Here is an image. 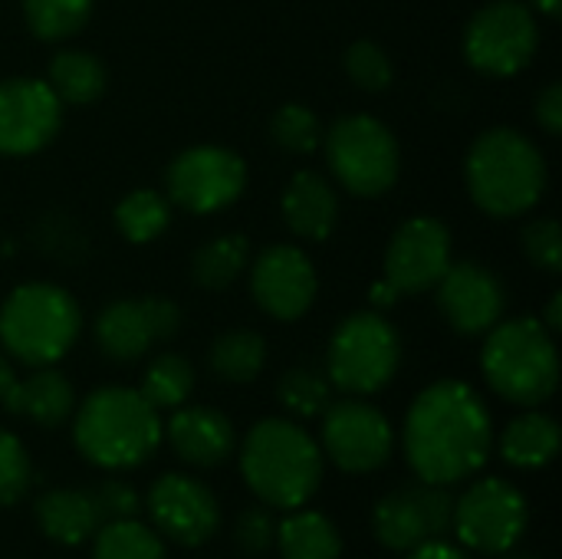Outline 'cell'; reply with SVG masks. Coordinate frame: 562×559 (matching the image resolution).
Returning a JSON list of instances; mask_svg holds the SVG:
<instances>
[{
  "label": "cell",
  "instance_id": "1",
  "mask_svg": "<svg viewBox=\"0 0 562 559\" xmlns=\"http://www.w3.org/2000/svg\"><path fill=\"white\" fill-rule=\"evenodd\" d=\"M491 415L468 382H435L408 409L405 458L425 484H458L477 474L491 455Z\"/></svg>",
  "mask_w": 562,
  "mask_h": 559
},
{
  "label": "cell",
  "instance_id": "2",
  "mask_svg": "<svg viewBox=\"0 0 562 559\" xmlns=\"http://www.w3.org/2000/svg\"><path fill=\"white\" fill-rule=\"evenodd\" d=\"M158 409L145 402L138 389L105 385L95 389L76 412L72 438L82 458L99 468L125 471L148 461L161 445Z\"/></svg>",
  "mask_w": 562,
  "mask_h": 559
},
{
  "label": "cell",
  "instance_id": "3",
  "mask_svg": "<svg viewBox=\"0 0 562 559\" xmlns=\"http://www.w3.org/2000/svg\"><path fill=\"white\" fill-rule=\"evenodd\" d=\"M240 471L263 504L296 511L319 491L323 451L296 422L263 418L244 441Z\"/></svg>",
  "mask_w": 562,
  "mask_h": 559
},
{
  "label": "cell",
  "instance_id": "4",
  "mask_svg": "<svg viewBox=\"0 0 562 559\" xmlns=\"http://www.w3.org/2000/svg\"><path fill=\"white\" fill-rule=\"evenodd\" d=\"M468 191L491 217H517L547 191V161L537 142L517 128H491L468 152Z\"/></svg>",
  "mask_w": 562,
  "mask_h": 559
},
{
  "label": "cell",
  "instance_id": "5",
  "mask_svg": "<svg viewBox=\"0 0 562 559\" xmlns=\"http://www.w3.org/2000/svg\"><path fill=\"white\" fill-rule=\"evenodd\" d=\"M487 343L481 353V369L487 385L524 409H537L553 399L560 385V356L553 333L533 320L517 316L487 329Z\"/></svg>",
  "mask_w": 562,
  "mask_h": 559
},
{
  "label": "cell",
  "instance_id": "6",
  "mask_svg": "<svg viewBox=\"0 0 562 559\" xmlns=\"http://www.w3.org/2000/svg\"><path fill=\"white\" fill-rule=\"evenodd\" d=\"M79 329V303L56 283H23L0 306V346L30 369L63 359Z\"/></svg>",
  "mask_w": 562,
  "mask_h": 559
},
{
  "label": "cell",
  "instance_id": "7",
  "mask_svg": "<svg viewBox=\"0 0 562 559\" xmlns=\"http://www.w3.org/2000/svg\"><path fill=\"white\" fill-rule=\"evenodd\" d=\"M398 359L402 343L395 326L382 313H352L333 333L326 372L346 395H375L395 379Z\"/></svg>",
  "mask_w": 562,
  "mask_h": 559
},
{
  "label": "cell",
  "instance_id": "8",
  "mask_svg": "<svg viewBox=\"0 0 562 559\" xmlns=\"http://www.w3.org/2000/svg\"><path fill=\"white\" fill-rule=\"evenodd\" d=\"M326 158L339 185L359 198H379L398 181L402 155L392 128L372 115H342L326 132Z\"/></svg>",
  "mask_w": 562,
  "mask_h": 559
},
{
  "label": "cell",
  "instance_id": "9",
  "mask_svg": "<svg viewBox=\"0 0 562 559\" xmlns=\"http://www.w3.org/2000/svg\"><path fill=\"white\" fill-rule=\"evenodd\" d=\"M540 46L537 16L527 3L497 0L481 7L464 30V56L484 76H517Z\"/></svg>",
  "mask_w": 562,
  "mask_h": 559
},
{
  "label": "cell",
  "instance_id": "10",
  "mask_svg": "<svg viewBox=\"0 0 562 559\" xmlns=\"http://www.w3.org/2000/svg\"><path fill=\"white\" fill-rule=\"evenodd\" d=\"M168 201L191 214H214L234 204L247 188V165L221 145L184 148L165 171Z\"/></svg>",
  "mask_w": 562,
  "mask_h": 559
},
{
  "label": "cell",
  "instance_id": "11",
  "mask_svg": "<svg viewBox=\"0 0 562 559\" xmlns=\"http://www.w3.org/2000/svg\"><path fill=\"white\" fill-rule=\"evenodd\" d=\"M527 501L524 494L501 478H484L454 504L451 527L458 530L461 544L477 554H507L527 530Z\"/></svg>",
  "mask_w": 562,
  "mask_h": 559
},
{
  "label": "cell",
  "instance_id": "12",
  "mask_svg": "<svg viewBox=\"0 0 562 559\" xmlns=\"http://www.w3.org/2000/svg\"><path fill=\"white\" fill-rule=\"evenodd\" d=\"M454 521V497L441 484H408L385 494L375 504V537L389 550H415L428 540H441Z\"/></svg>",
  "mask_w": 562,
  "mask_h": 559
},
{
  "label": "cell",
  "instance_id": "13",
  "mask_svg": "<svg viewBox=\"0 0 562 559\" xmlns=\"http://www.w3.org/2000/svg\"><path fill=\"white\" fill-rule=\"evenodd\" d=\"M395 435L389 418L366 402H336L323 412V451L339 471L369 474L389 465Z\"/></svg>",
  "mask_w": 562,
  "mask_h": 559
},
{
  "label": "cell",
  "instance_id": "14",
  "mask_svg": "<svg viewBox=\"0 0 562 559\" xmlns=\"http://www.w3.org/2000/svg\"><path fill=\"white\" fill-rule=\"evenodd\" d=\"M451 264V234L438 217L405 221L385 250V283L395 297H418L435 290Z\"/></svg>",
  "mask_w": 562,
  "mask_h": 559
},
{
  "label": "cell",
  "instance_id": "15",
  "mask_svg": "<svg viewBox=\"0 0 562 559\" xmlns=\"http://www.w3.org/2000/svg\"><path fill=\"white\" fill-rule=\"evenodd\" d=\"M181 329V310L171 300H115L95 320V343L112 362H135L155 343Z\"/></svg>",
  "mask_w": 562,
  "mask_h": 559
},
{
  "label": "cell",
  "instance_id": "16",
  "mask_svg": "<svg viewBox=\"0 0 562 559\" xmlns=\"http://www.w3.org/2000/svg\"><path fill=\"white\" fill-rule=\"evenodd\" d=\"M63 122V102L30 76L0 82V155H33L53 142Z\"/></svg>",
  "mask_w": 562,
  "mask_h": 559
},
{
  "label": "cell",
  "instance_id": "17",
  "mask_svg": "<svg viewBox=\"0 0 562 559\" xmlns=\"http://www.w3.org/2000/svg\"><path fill=\"white\" fill-rule=\"evenodd\" d=\"M316 290L319 280L313 260L293 244H273L254 260L250 293L257 306L280 323H293L306 316V310L316 300Z\"/></svg>",
  "mask_w": 562,
  "mask_h": 559
},
{
  "label": "cell",
  "instance_id": "18",
  "mask_svg": "<svg viewBox=\"0 0 562 559\" xmlns=\"http://www.w3.org/2000/svg\"><path fill=\"white\" fill-rule=\"evenodd\" d=\"M148 514L155 527L181 547L207 544L221 524L214 494L188 474H161L148 491Z\"/></svg>",
  "mask_w": 562,
  "mask_h": 559
},
{
  "label": "cell",
  "instance_id": "19",
  "mask_svg": "<svg viewBox=\"0 0 562 559\" xmlns=\"http://www.w3.org/2000/svg\"><path fill=\"white\" fill-rule=\"evenodd\" d=\"M435 290H438L441 316L461 336H481L494 329L504 316V287L481 264L451 260L441 280L435 283Z\"/></svg>",
  "mask_w": 562,
  "mask_h": 559
},
{
  "label": "cell",
  "instance_id": "20",
  "mask_svg": "<svg viewBox=\"0 0 562 559\" xmlns=\"http://www.w3.org/2000/svg\"><path fill=\"white\" fill-rule=\"evenodd\" d=\"M168 445L194 468H217L234 451V425L204 405L178 409L168 422Z\"/></svg>",
  "mask_w": 562,
  "mask_h": 559
},
{
  "label": "cell",
  "instance_id": "21",
  "mask_svg": "<svg viewBox=\"0 0 562 559\" xmlns=\"http://www.w3.org/2000/svg\"><path fill=\"white\" fill-rule=\"evenodd\" d=\"M283 221L300 241H326L339 221V198L316 171H296L283 191Z\"/></svg>",
  "mask_w": 562,
  "mask_h": 559
},
{
  "label": "cell",
  "instance_id": "22",
  "mask_svg": "<svg viewBox=\"0 0 562 559\" xmlns=\"http://www.w3.org/2000/svg\"><path fill=\"white\" fill-rule=\"evenodd\" d=\"M3 405H7V412H13L20 418H30L43 428H56L72 415L76 395L63 372L40 366L26 379H16L10 385V392L3 395Z\"/></svg>",
  "mask_w": 562,
  "mask_h": 559
},
{
  "label": "cell",
  "instance_id": "23",
  "mask_svg": "<svg viewBox=\"0 0 562 559\" xmlns=\"http://www.w3.org/2000/svg\"><path fill=\"white\" fill-rule=\"evenodd\" d=\"M36 521H40V527H43V534L49 540L66 544V547H79L102 524L95 497L89 491H79V488L46 491L36 501Z\"/></svg>",
  "mask_w": 562,
  "mask_h": 559
},
{
  "label": "cell",
  "instance_id": "24",
  "mask_svg": "<svg viewBox=\"0 0 562 559\" xmlns=\"http://www.w3.org/2000/svg\"><path fill=\"white\" fill-rule=\"evenodd\" d=\"M560 451V425L550 415L527 412L501 435V455L514 468H543Z\"/></svg>",
  "mask_w": 562,
  "mask_h": 559
},
{
  "label": "cell",
  "instance_id": "25",
  "mask_svg": "<svg viewBox=\"0 0 562 559\" xmlns=\"http://www.w3.org/2000/svg\"><path fill=\"white\" fill-rule=\"evenodd\" d=\"M46 86L63 105H89L105 92V66L86 49H63L49 63Z\"/></svg>",
  "mask_w": 562,
  "mask_h": 559
},
{
  "label": "cell",
  "instance_id": "26",
  "mask_svg": "<svg viewBox=\"0 0 562 559\" xmlns=\"http://www.w3.org/2000/svg\"><path fill=\"white\" fill-rule=\"evenodd\" d=\"M277 547L283 559H339L342 540L333 521L313 511H296L277 527Z\"/></svg>",
  "mask_w": 562,
  "mask_h": 559
},
{
  "label": "cell",
  "instance_id": "27",
  "mask_svg": "<svg viewBox=\"0 0 562 559\" xmlns=\"http://www.w3.org/2000/svg\"><path fill=\"white\" fill-rule=\"evenodd\" d=\"M247 257H250V244L244 234H221V237H211L204 247L194 250L191 257V280L201 287V290H227L247 267Z\"/></svg>",
  "mask_w": 562,
  "mask_h": 559
},
{
  "label": "cell",
  "instance_id": "28",
  "mask_svg": "<svg viewBox=\"0 0 562 559\" xmlns=\"http://www.w3.org/2000/svg\"><path fill=\"white\" fill-rule=\"evenodd\" d=\"M267 366V343L254 329H231L211 343V369L217 379L244 385L254 382Z\"/></svg>",
  "mask_w": 562,
  "mask_h": 559
},
{
  "label": "cell",
  "instance_id": "29",
  "mask_svg": "<svg viewBox=\"0 0 562 559\" xmlns=\"http://www.w3.org/2000/svg\"><path fill=\"white\" fill-rule=\"evenodd\" d=\"M171 224V201L158 191L138 188L115 204V227L128 244H151Z\"/></svg>",
  "mask_w": 562,
  "mask_h": 559
},
{
  "label": "cell",
  "instance_id": "30",
  "mask_svg": "<svg viewBox=\"0 0 562 559\" xmlns=\"http://www.w3.org/2000/svg\"><path fill=\"white\" fill-rule=\"evenodd\" d=\"M194 389V369L184 356L165 353L142 376V395L151 409H181Z\"/></svg>",
  "mask_w": 562,
  "mask_h": 559
},
{
  "label": "cell",
  "instance_id": "31",
  "mask_svg": "<svg viewBox=\"0 0 562 559\" xmlns=\"http://www.w3.org/2000/svg\"><path fill=\"white\" fill-rule=\"evenodd\" d=\"M23 16L33 36L66 40L89 23L92 0H23Z\"/></svg>",
  "mask_w": 562,
  "mask_h": 559
},
{
  "label": "cell",
  "instance_id": "32",
  "mask_svg": "<svg viewBox=\"0 0 562 559\" xmlns=\"http://www.w3.org/2000/svg\"><path fill=\"white\" fill-rule=\"evenodd\" d=\"M92 559H165V547L142 524L112 521L99 530Z\"/></svg>",
  "mask_w": 562,
  "mask_h": 559
},
{
  "label": "cell",
  "instance_id": "33",
  "mask_svg": "<svg viewBox=\"0 0 562 559\" xmlns=\"http://www.w3.org/2000/svg\"><path fill=\"white\" fill-rule=\"evenodd\" d=\"M270 138L290 155H310L323 142V125L316 112L303 102H286L270 119Z\"/></svg>",
  "mask_w": 562,
  "mask_h": 559
},
{
  "label": "cell",
  "instance_id": "34",
  "mask_svg": "<svg viewBox=\"0 0 562 559\" xmlns=\"http://www.w3.org/2000/svg\"><path fill=\"white\" fill-rule=\"evenodd\" d=\"M277 395L286 412H293L300 418H316L333 405V382L326 376H319L316 369H290V372H283Z\"/></svg>",
  "mask_w": 562,
  "mask_h": 559
},
{
  "label": "cell",
  "instance_id": "35",
  "mask_svg": "<svg viewBox=\"0 0 562 559\" xmlns=\"http://www.w3.org/2000/svg\"><path fill=\"white\" fill-rule=\"evenodd\" d=\"M342 66L349 72V79L366 89V92H385L395 79V69H392V59L389 53L372 43V40H356L346 56H342Z\"/></svg>",
  "mask_w": 562,
  "mask_h": 559
},
{
  "label": "cell",
  "instance_id": "36",
  "mask_svg": "<svg viewBox=\"0 0 562 559\" xmlns=\"http://www.w3.org/2000/svg\"><path fill=\"white\" fill-rule=\"evenodd\" d=\"M33 481V468H30V455L20 445L16 435L0 428V507L16 504L26 488Z\"/></svg>",
  "mask_w": 562,
  "mask_h": 559
},
{
  "label": "cell",
  "instance_id": "37",
  "mask_svg": "<svg viewBox=\"0 0 562 559\" xmlns=\"http://www.w3.org/2000/svg\"><path fill=\"white\" fill-rule=\"evenodd\" d=\"M524 250L527 257L547 270V273H560L562 270V227L553 217H537L527 224L524 231Z\"/></svg>",
  "mask_w": 562,
  "mask_h": 559
},
{
  "label": "cell",
  "instance_id": "38",
  "mask_svg": "<svg viewBox=\"0 0 562 559\" xmlns=\"http://www.w3.org/2000/svg\"><path fill=\"white\" fill-rule=\"evenodd\" d=\"M277 540V524H273V514L263 511V507H247L237 524H234V544L240 554L247 557H260L273 547Z\"/></svg>",
  "mask_w": 562,
  "mask_h": 559
},
{
  "label": "cell",
  "instance_id": "39",
  "mask_svg": "<svg viewBox=\"0 0 562 559\" xmlns=\"http://www.w3.org/2000/svg\"><path fill=\"white\" fill-rule=\"evenodd\" d=\"M92 497H95L99 517L109 524L112 521H132L138 514V494L125 481H105V484H99V491Z\"/></svg>",
  "mask_w": 562,
  "mask_h": 559
},
{
  "label": "cell",
  "instance_id": "40",
  "mask_svg": "<svg viewBox=\"0 0 562 559\" xmlns=\"http://www.w3.org/2000/svg\"><path fill=\"white\" fill-rule=\"evenodd\" d=\"M533 119H537V125L547 132V135H560L562 132V86L560 82H550L540 96H537V102H533Z\"/></svg>",
  "mask_w": 562,
  "mask_h": 559
},
{
  "label": "cell",
  "instance_id": "41",
  "mask_svg": "<svg viewBox=\"0 0 562 559\" xmlns=\"http://www.w3.org/2000/svg\"><path fill=\"white\" fill-rule=\"evenodd\" d=\"M408 559H471L464 550L445 544V540H428L415 550H408Z\"/></svg>",
  "mask_w": 562,
  "mask_h": 559
},
{
  "label": "cell",
  "instance_id": "42",
  "mask_svg": "<svg viewBox=\"0 0 562 559\" xmlns=\"http://www.w3.org/2000/svg\"><path fill=\"white\" fill-rule=\"evenodd\" d=\"M550 333H557L562 326V293H557L553 300H550V306H547V323H543Z\"/></svg>",
  "mask_w": 562,
  "mask_h": 559
},
{
  "label": "cell",
  "instance_id": "43",
  "mask_svg": "<svg viewBox=\"0 0 562 559\" xmlns=\"http://www.w3.org/2000/svg\"><path fill=\"white\" fill-rule=\"evenodd\" d=\"M16 382V376H13V366L7 362V356H0V402H3V395L10 392V385Z\"/></svg>",
  "mask_w": 562,
  "mask_h": 559
},
{
  "label": "cell",
  "instance_id": "44",
  "mask_svg": "<svg viewBox=\"0 0 562 559\" xmlns=\"http://www.w3.org/2000/svg\"><path fill=\"white\" fill-rule=\"evenodd\" d=\"M560 3L562 0H533V7L547 16H560Z\"/></svg>",
  "mask_w": 562,
  "mask_h": 559
},
{
  "label": "cell",
  "instance_id": "45",
  "mask_svg": "<svg viewBox=\"0 0 562 559\" xmlns=\"http://www.w3.org/2000/svg\"><path fill=\"white\" fill-rule=\"evenodd\" d=\"M510 559H533V557H510Z\"/></svg>",
  "mask_w": 562,
  "mask_h": 559
}]
</instances>
